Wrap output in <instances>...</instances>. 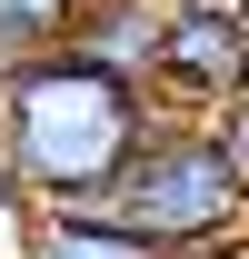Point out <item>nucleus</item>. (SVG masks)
I'll use <instances>...</instances> for the list:
<instances>
[{"instance_id": "nucleus-1", "label": "nucleus", "mask_w": 249, "mask_h": 259, "mask_svg": "<svg viewBox=\"0 0 249 259\" xmlns=\"http://www.w3.org/2000/svg\"><path fill=\"white\" fill-rule=\"evenodd\" d=\"M150 130H159L150 100L80 70L70 50L0 70V150H10V169L40 209H100Z\"/></svg>"}, {"instance_id": "nucleus-2", "label": "nucleus", "mask_w": 249, "mask_h": 259, "mask_svg": "<svg viewBox=\"0 0 249 259\" xmlns=\"http://www.w3.org/2000/svg\"><path fill=\"white\" fill-rule=\"evenodd\" d=\"M110 209H120L159 259H229L249 239V190H239V169L219 160V140L199 120H159L150 140L130 150Z\"/></svg>"}, {"instance_id": "nucleus-3", "label": "nucleus", "mask_w": 249, "mask_h": 259, "mask_svg": "<svg viewBox=\"0 0 249 259\" xmlns=\"http://www.w3.org/2000/svg\"><path fill=\"white\" fill-rule=\"evenodd\" d=\"M239 90H249V0H170V20H159V70H150V110L210 130Z\"/></svg>"}, {"instance_id": "nucleus-4", "label": "nucleus", "mask_w": 249, "mask_h": 259, "mask_svg": "<svg viewBox=\"0 0 249 259\" xmlns=\"http://www.w3.org/2000/svg\"><path fill=\"white\" fill-rule=\"evenodd\" d=\"M159 20H170V0H90L80 20H70V60L100 70V80H120V90L150 100V70H159Z\"/></svg>"}, {"instance_id": "nucleus-5", "label": "nucleus", "mask_w": 249, "mask_h": 259, "mask_svg": "<svg viewBox=\"0 0 249 259\" xmlns=\"http://www.w3.org/2000/svg\"><path fill=\"white\" fill-rule=\"evenodd\" d=\"M10 259H159V249L100 199V209H30V229H20Z\"/></svg>"}, {"instance_id": "nucleus-6", "label": "nucleus", "mask_w": 249, "mask_h": 259, "mask_svg": "<svg viewBox=\"0 0 249 259\" xmlns=\"http://www.w3.org/2000/svg\"><path fill=\"white\" fill-rule=\"evenodd\" d=\"M90 0H0V70H20V60H50L70 40V20H80Z\"/></svg>"}, {"instance_id": "nucleus-7", "label": "nucleus", "mask_w": 249, "mask_h": 259, "mask_svg": "<svg viewBox=\"0 0 249 259\" xmlns=\"http://www.w3.org/2000/svg\"><path fill=\"white\" fill-rule=\"evenodd\" d=\"M30 209H40V199L20 190V169H10V150H0V259L20 249V229H30Z\"/></svg>"}, {"instance_id": "nucleus-8", "label": "nucleus", "mask_w": 249, "mask_h": 259, "mask_svg": "<svg viewBox=\"0 0 249 259\" xmlns=\"http://www.w3.org/2000/svg\"><path fill=\"white\" fill-rule=\"evenodd\" d=\"M210 140H219V160L239 169V190H249V90H239V100H229V110L210 120Z\"/></svg>"}, {"instance_id": "nucleus-9", "label": "nucleus", "mask_w": 249, "mask_h": 259, "mask_svg": "<svg viewBox=\"0 0 249 259\" xmlns=\"http://www.w3.org/2000/svg\"><path fill=\"white\" fill-rule=\"evenodd\" d=\"M229 259H249V239H239V249H229Z\"/></svg>"}]
</instances>
